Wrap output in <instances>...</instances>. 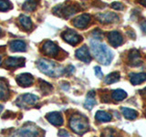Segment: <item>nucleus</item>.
<instances>
[{"instance_id": "7c9ffc66", "label": "nucleus", "mask_w": 146, "mask_h": 137, "mask_svg": "<svg viewBox=\"0 0 146 137\" xmlns=\"http://www.w3.org/2000/svg\"><path fill=\"white\" fill-rule=\"evenodd\" d=\"M59 136H70V134L68 132H66L65 130H61L60 132H58Z\"/></svg>"}, {"instance_id": "bb28decb", "label": "nucleus", "mask_w": 146, "mask_h": 137, "mask_svg": "<svg viewBox=\"0 0 146 137\" xmlns=\"http://www.w3.org/2000/svg\"><path fill=\"white\" fill-rule=\"evenodd\" d=\"M8 0H0V11H7L11 7Z\"/></svg>"}, {"instance_id": "f8f14e48", "label": "nucleus", "mask_w": 146, "mask_h": 137, "mask_svg": "<svg viewBox=\"0 0 146 137\" xmlns=\"http://www.w3.org/2000/svg\"><path fill=\"white\" fill-rule=\"evenodd\" d=\"M17 82L20 86L29 87L33 83V77L29 73H23L17 77Z\"/></svg>"}, {"instance_id": "a878e982", "label": "nucleus", "mask_w": 146, "mask_h": 137, "mask_svg": "<svg viewBox=\"0 0 146 137\" xmlns=\"http://www.w3.org/2000/svg\"><path fill=\"white\" fill-rule=\"evenodd\" d=\"M7 95V86L2 80H0V99L6 98Z\"/></svg>"}, {"instance_id": "ddd939ff", "label": "nucleus", "mask_w": 146, "mask_h": 137, "mask_svg": "<svg viewBox=\"0 0 146 137\" xmlns=\"http://www.w3.org/2000/svg\"><path fill=\"white\" fill-rule=\"evenodd\" d=\"M48 121L55 126H60L63 124V118L59 112H50L47 115Z\"/></svg>"}, {"instance_id": "f03ea898", "label": "nucleus", "mask_w": 146, "mask_h": 137, "mask_svg": "<svg viewBox=\"0 0 146 137\" xmlns=\"http://www.w3.org/2000/svg\"><path fill=\"white\" fill-rule=\"evenodd\" d=\"M71 130L78 134H83L89 129L88 120L81 115H73L70 120Z\"/></svg>"}, {"instance_id": "72a5a7b5", "label": "nucleus", "mask_w": 146, "mask_h": 137, "mask_svg": "<svg viewBox=\"0 0 146 137\" xmlns=\"http://www.w3.org/2000/svg\"><path fill=\"white\" fill-rule=\"evenodd\" d=\"M3 111V105L0 104V113H1V112Z\"/></svg>"}, {"instance_id": "a211bd4d", "label": "nucleus", "mask_w": 146, "mask_h": 137, "mask_svg": "<svg viewBox=\"0 0 146 137\" xmlns=\"http://www.w3.org/2000/svg\"><path fill=\"white\" fill-rule=\"evenodd\" d=\"M96 104V100H95V92L92 91H90V92L87 94L86 100L84 103V106L86 109L91 110L93 108V106Z\"/></svg>"}, {"instance_id": "412c9836", "label": "nucleus", "mask_w": 146, "mask_h": 137, "mask_svg": "<svg viewBox=\"0 0 146 137\" xmlns=\"http://www.w3.org/2000/svg\"><path fill=\"white\" fill-rule=\"evenodd\" d=\"M120 78H121L120 73L118 71H114V72L110 73L109 75H107L106 79L104 80V82L107 84H112L114 82H117L119 80H120Z\"/></svg>"}, {"instance_id": "423d86ee", "label": "nucleus", "mask_w": 146, "mask_h": 137, "mask_svg": "<svg viewBox=\"0 0 146 137\" xmlns=\"http://www.w3.org/2000/svg\"><path fill=\"white\" fill-rule=\"evenodd\" d=\"M62 38L64 40L67 41L68 43L71 44L72 46H75L78 43H80L82 39V38L79 34H77L74 30H71V29H68L65 32H63Z\"/></svg>"}, {"instance_id": "1a4fd4ad", "label": "nucleus", "mask_w": 146, "mask_h": 137, "mask_svg": "<svg viewBox=\"0 0 146 137\" xmlns=\"http://www.w3.org/2000/svg\"><path fill=\"white\" fill-rule=\"evenodd\" d=\"M90 22V16L89 14H82V15L76 17L74 21H73V25H74L78 29H84L89 25Z\"/></svg>"}, {"instance_id": "393cba45", "label": "nucleus", "mask_w": 146, "mask_h": 137, "mask_svg": "<svg viewBox=\"0 0 146 137\" xmlns=\"http://www.w3.org/2000/svg\"><path fill=\"white\" fill-rule=\"evenodd\" d=\"M140 58H141V55H140L139 50L132 49V50H131V51H130V53H129V59L131 62H138L139 64H141Z\"/></svg>"}, {"instance_id": "6e6552de", "label": "nucleus", "mask_w": 146, "mask_h": 137, "mask_svg": "<svg viewBox=\"0 0 146 137\" xmlns=\"http://www.w3.org/2000/svg\"><path fill=\"white\" fill-rule=\"evenodd\" d=\"M108 40H109V43L111 44L112 47L117 48L122 44L123 38L118 31H111V33H109L108 35Z\"/></svg>"}, {"instance_id": "4468645a", "label": "nucleus", "mask_w": 146, "mask_h": 137, "mask_svg": "<svg viewBox=\"0 0 146 137\" xmlns=\"http://www.w3.org/2000/svg\"><path fill=\"white\" fill-rule=\"evenodd\" d=\"M17 134L21 136H36L38 134V129L35 126H26L20 129Z\"/></svg>"}, {"instance_id": "2f4dec72", "label": "nucleus", "mask_w": 146, "mask_h": 137, "mask_svg": "<svg viewBox=\"0 0 146 137\" xmlns=\"http://www.w3.org/2000/svg\"><path fill=\"white\" fill-rule=\"evenodd\" d=\"M141 30L143 31V33L146 34V21H143L141 23Z\"/></svg>"}, {"instance_id": "e433bc0d", "label": "nucleus", "mask_w": 146, "mask_h": 137, "mask_svg": "<svg viewBox=\"0 0 146 137\" xmlns=\"http://www.w3.org/2000/svg\"><path fill=\"white\" fill-rule=\"evenodd\" d=\"M0 34H1V29H0Z\"/></svg>"}, {"instance_id": "c85d7f7f", "label": "nucleus", "mask_w": 146, "mask_h": 137, "mask_svg": "<svg viewBox=\"0 0 146 137\" xmlns=\"http://www.w3.org/2000/svg\"><path fill=\"white\" fill-rule=\"evenodd\" d=\"M111 8H113L114 10H122L124 7H123V5L120 2H114L111 4Z\"/></svg>"}, {"instance_id": "f3484780", "label": "nucleus", "mask_w": 146, "mask_h": 137, "mask_svg": "<svg viewBox=\"0 0 146 137\" xmlns=\"http://www.w3.org/2000/svg\"><path fill=\"white\" fill-rule=\"evenodd\" d=\"M26 43L22 40H14L10 42V49L14 52L26 51Z\"/></svg>"}, {"instance_id": "dca6fc26", "label": "nucleus", "mask_w": 146, "mask_h": 137, "mask_svg": "<svg viewBox=\"0 0 146 137\" xmlns=\"http://www.w3.org/2000/svg\"><path fill=\"white\" fill-rule=\"evenodd\" d=\"M130 80L131 84L133 85H139L143 83L146 80V73L141 72V73H131L130 74Z\"/></svg>"}, {"instance_id": "aec40b11", "label": "nucleus", "mask_w": 146, "mask_h": 137, "mask_svg": "<svg viewBox=\"0 0 146 137\" xmlns=\"http://www.w3.org/2000/svg\"><path fill=\"white\" fill-rule=\"evenodd\" d=\"M95 118L96 120L99 122H110L111 121V115L110 113L103 112V111H98L95 114Z\"/></svg>"}, {"instance_id": "4be33fe9", "label": "nucleus", "mask_w": 146, "mask_h": 137, "mask_svg": "<svg viewBox=\"0 0 146 137\" xmlns=\"http://www.w3.org/2000/svg\"><path fill=\"white\" fill-rule=\"evenodd\" d=\"M19 22H20L21 26L24 27V29H26V30L31 29V27H32V21H31V19L29 17H27L25 15H21L19 17Z\"/></svg>"}, {"instance_id": "39448f33", "label": "nucleus", "mask_w": 146, "mask_h": 137, "mask_svg": "<svg viewBox=\"0 0 146 137\" xmlns=\"http://www.w3.org/2000/svg\"><path fill=\"white\" fill-rule=\"evenodd\" d=\"M38 100V97L33 94H25L22 95L21 97L18 98L17 104L19 107L24 108L26 106H30V105H34Z\"/></svg>"}, {"instance_id": "cd10ccee", "label": "nucleus", "mask_w": 146, "mask_h": 137, "mask_svg": "<svg viewBox=\"0 0 146 137\" xmlns=\"http://www.w3.org/2000/svg\"><path fill=\"white\" fill-rule=\"evenodd\" d=\"M40 88L44 92H48V91H50L52 89V87L50 84H48V82L46 81H41V84H40Z\"/></svg>"}, {"instance_id": "c756f323", "label": "nucleus", "mask_w": 146, "mask_h": 137, "mask_svg": "<svg viewBox=\"0 0 146 137\" xmlns=\"http://www.w3.org/2000/svg\"><path fill=\"white\" fill-rule=\"evenodd\" d=\"M94 70H95V74H96V76H97L98 78H100V79H102L103 74H102V70H100V67H95Z\"/></svg>"}, {"instance_id": "0eeeda50", "label": "nucleus", "mask_w": 146, "mask_h": 137, "mask_svg": "<svg viewBox=\"0 0 146 137\" xmlns=\"http://www.w3.org/2000/svg\"><path fill=\"white\" fill-rule=\"evenodd\" d=\"M58 47L52 41H46L42 46V51L45 55L49 57H56L58 54Z\"/></svg>"}, {"instance_id": "9b49d317", "label": "nucleus", "mask_w": 146, "mask_h": 137, "mask_svg": "<svg viewBox=\"0 0 146 137\" xmlns=\"http://www.w3.org/2000/svg\"><path fill=\"white\" fill-rule=\"evenodd\" d=\"M97 17H98L99 21L100 23H103V24H110V23H113L114 21L119 19V17L116 15V14L111 13V12L100 14V15L97 16Z\"/></svg>"}, {"instance_id": "6ab92c4d", "label": "nucleus", "mask_w": 146, "mask_h": 137, "mask_svg": "<svg viewBox=\"0 0 146 137\" xmlns=\"http://www.w3.org/2000/svg\"><path fill=\"white\" fill-rule=\"evenodd\" d=\"M121 112H122L123 116L126 119H128V120H134V119H136L137 116H138V112H137L135 110H132L130 108L122 107Z\"/></svg>"}, {"instance_id": "5701e85b", "label": "nucleus", "mask_w": 146, "mask_h": 137, "mask_svg": "<svg viewBox=\"0 0 146 137\" xmlns=\"http://www.w3.org/2000/svg\"><path fill=\"white\" fill-rule=\"evenodd\" d=\"M38 6V0H26L23 5V9L25 11H34Z\"/></svg>"}, {"instance_id": "b1692460", "label": "nucleus", "mask_w": 146, "mask_h": 137, "mask_svg": "<svg viewBox=\"0 0 146 137\" xmlns=\"http://www.w3.org/2000/svg\"><path fill=\"white\" fill-rule=\"evenodd\" d=\"M126 97H127V93L123 90L118 89V90H115L112 91V98L115 100H117V102L124 100Z\"/></svg>"}, {"instance_id": "f704fd0d", "label": "nucleus", "mask_w": 146, "mask_h": 137, "mask_svg": "<svg viewBox=\"0 0 146 137\" xmlns=\"http://www.w3.org/2000/svg\"><path fill=\"white\" fill-rule=\"evenodd\" d=\"M143 94H144V95L146 96V88H145V89H144V90H143Z\"/></svg>"}, {"instance_id": "f257e3e1", "label": "nucleus", "mask_w": 146, "mask_h": 137, "mask_svg": "<svg viewBox=\"0 0 146 137\" xmlns=\"http://www.w3.org/2000/svg\"><path fill=\"white\" fill-rule=\"evenodd\" d=\"M91 51L96 59L103 65H109L113 59V54L106 45L99 42L98 40H91Z\"/></svg>"}, {"instance_id": "7ed1b4c3", "label": "nucleus", "mask_w": 146, "mask_h": 137, "mask_svg": "<svg viewBox=\"0 0 146 137\" xmlns=\"http://www.w3.org/2000/svg\"><path fill=\"white\" fill-rule=\"evenodd\" d=\"M38 68L40 70L41 72L48 76H55L58 71L56 64L54 62L48 61L47 59H40L38 61Z\"/></svg>"}, {"instance_id": "9d476101", "label": "nucleus", "mask_w": 146, "mask_h": 137, "mask_svg": "<svg viewBox=\"0 0 146 137\" xmlns=\"http://www.w3.org/2000/svg\"><path fill=\"white\" fill-rule=\"evenodd\" d=\"M76 57L80 59V61L89 63L91 61V56L90 54L89 49L87 48V46H82L81 48H80L79 49L76 51Z\"/></svg>"}, {"instance_id": "2eb2a0df", "label": "nucleus", "mask_w": 146, "mask_h": 137, "mask_svg": "<svg viewBox=\"0 0 146 137\" xmlns=\"http://www.w3.org/2000/svg\"><path fill=\"white\" fill-rule=\"evenodd\" d=\"M6 66L8 68H16V67H21V66H24L25 64V59L23 58H8L6 62Z\"/></svg>"}, {"instance_id": "20e7f679", "label": "nucleus", "mask_w": 146, "mask_h": 137, "mask_svg": "<svg viewBox=\"0 0 146 137\" xmlns=\"http://www.w3.org/2000/svg\"><path fill=\"white\" fill-rule=\"evenodd\" d=\"M80 10L79 5H67V6H58L57 7L54 8V11L57 15L63 17H70L72 15H74Z\"/></svg>"}, {"instance_id": "473e14b6", "label": "nucleus", "mask_w": 146, "mask_h": 137, "mask_svg": "<svg viewBox=\"0 0 146 137\" xmlns=\"http://www.w3.org/2000/svg\"><path fill=\"white\" fill-rule=\"evenodd\" d=\"M139 3L141 5H143V6L146 7V0H139Z\"/></svg>"}, {"instance_id": "c9c22d12", "label": "nucleus", "mask_w": 146, "mask_h": 137, "mask_svg": "<svg viewBox=\"0 0 146 137\" xmlns=\"http://www.w3.org/2000/svg\"><path fill=\"white\" fill-rule=\"evenodd\" d=\"M1 61H2V58H1V55H0V63H1Z\"/></svg>"}]
</instances>
